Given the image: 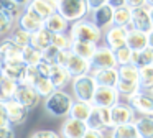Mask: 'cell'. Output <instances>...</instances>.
<instances>
[{
	"label": "cell",
	"mask_w": 153,
	"mask_h": 138,
	"mask_svg": "<svg viewBox=\"0 0 153 138\" xmlns=\"http://www.w3.org/2000/svg\"><path fill=\"white\" fill-rule=\"evenodd\" d=\"M10 122H8V115H7V108H5V104L0 102V128L2 127H8Z\"/></svg>",
	"instance_id": "obj_45"
},
{
	"label": "cell",
	"mask_w": 153,
	"mask_h": 138,
	"mask_svg": "<svg viewBox=\"0 0 153 138\" xmlns=\"http://www.w3.org/2000/svg\"><path fill=\"white\" fill-rule=\"evenodd\" d=\"M119 100H120V94L117 92L115 87H99V85H97L92 105L94 107L112 108L114 105L119 104Z\"/></svg>",
	"instance_id": "obj_8"
},
{
	"label": "cell",
	"mask_w": 153,
	"mask_h": 138,
	"mask_svg": "<svg viewBox=\"0 0 153 138\" xmlns=\"http://www.w3.org/2000/svg\"><path fill=\"white\" fill-rule=\"evenodd\" d=\"M138 84H140V91L142 92H152L153 91V66L140 69Z\"/></svg>",
	"instance_id": "obj_35"
},
{
	"label": "cell",
	"mask_w": 153,
	"mask_h": 138,
	"mask_svg": "<svg viewBox=\"0 0 153 138\" xmlns=\"http://www.w3.org/2000/svg\"><path fill=\"white\" fill-rule=\"evenodd\" d=\"M73 104L74 100L71 94H68L64 91H56L48 99H45V110H46L48 115H51L54 118H68Z\"/></svg>",
	"instance_id": "obj_1"
},
{
	"label": "cell",
	"mask_w": 153,
	"mask_h": 138,
	"mask_svg": "<svg viewBox=\"0 0 153 138\" xmlns=\"http://www.w3.org/2000/svg\"><path fill=\"white\" fill-rule=\"evenodd\" d=\"M89 74L94 77V81H96V84L99 87H117L119 68L117 69H96V71H91Z\"/></svg>",
	"instance_id": "obj_18"
},
{
	"label": "cell",
	"mask_w": 153,
	"mask_h": 138,
	"mask_svg": "<svg viewBox=\"0 0 153 138\" xmlns=\"http://www.w3.org/2000/svg\"><path fill=\"white\" fill-rule=\"evenodd\" d=\"M58 13L69 23L84 20L87 12H91L87 0H58Z\"/></svg>",
	"instance_id": "obj_3"
},
{
	"label": "cell",
	"mask_w": 153,
	"mask_h": 138,
	"mask_svg": "<svg viewBox=\"0 0 153 138\" xmlns=\"http://www.w3.org/2000/svg\"><path fill=\"white\" fill-rule=\"evenodd\" d=\"M66 71L71 74V77H79V76H86L91 72V61H86V59L76 56L74 53H71L69 49V56H68V61L64 64Z\"/></svg>",
	"instance_id": "obj_13"
},
{
	"label": "cell",
	"mask_w": 153,
	"mask_h": 138,
	"mask_svg": "<svg viewBox=\"0 0 153 138\" xmlns=\"http://www.w3.org/2000/svg\"><path fill=\"white\" fill-rule=\"evenodd\" d=\"M132 28L137 30V31L146 33V35L153 30V23H152V18H150L148 7L132 10Z\"/></svg>",
	"instance_id": "obj_14"
},
{
	"label": "cell",
	"mask_w": 153,
	"mask_h": 138,
	"mask_svg": "<svg viewBox=\"0 0 153 138\" xmlns=\"http://www.w3.org/2000/svg\"><path fill=\"white\" fill-rule=\"evenodd\" d=\"M110 115H112V125L119 127V125H127V123H133L137 120V114L132 107L127 104L119 102L117 105H114L110 108Z\"/></svg>",
	"instance_id": "obj_9"
},
{
	"label": "cell",
	"mask_w": 153,
	"mask_h": 138,
	"mask_svg": "<svg viewBox=\"0 0 153 138\" xmlns=\"http://www.w3.org/2000/svg\"><path fill=\"white\" fill-rule=\"evenodd\" d=\"M138 77H140V69L137 68V66L127 64V66H120L119 68V81L138 84Z\"/></svg>",
	"instance_id": "obj_34"
},
{
	"label": "cell",
	"mask_w": 153,
	"mask_h": 138,
	"mask_svg": "<svg viewBox=\"0 0 153 138\" xmlns=\"http://www.w3.org/2000/svg\"><path fill=\"white\" fill-rule=\"evenodd\" d=\"M127 33L128 30L122 28V26H110L109 30H105L104 33V39H105V46L110 48L112 51L127 46Z\"/></svg>",
	"instance_id": "obj_10"
},
{
	"label": "cell",
	"mask_w": 153,
	"mask_h": 138,
	"mask_svg": "<svg viewBox=\"0 0 153 138\" xmlns=\"http://www.w3.org/2000/svg\"><path fill=\"white\" fill-rule=\"evenodd\" d=\"M87 3H89L91 10H96V8H100L104 5H109V0H87Z\"/></svg>",
	"instance_id": "obj_49"
},
{
	"label": "cell",
	"mask_w": 153,
	"mask_h": 138,
	"mask_svg": "<svg viewBox=\"0 0 153 138\" xmlns=\"http://www.w3.org/2000/svg\"><path fill=\"white\" fill-rule=\"evenodd\" d=\"M115 59V53L112 51L107 46H97L96 53H94L92 59H91V71H96V69H117Z\"/></svg>",
	"instance_id": "obj_5"
},
{
	"label": "cell",
	"mask_w": 153,
	"mask_h": 138,
	"mask_svg": "<svg viewBox=\"0 0 153 138\" xmlns=\"http://www.w3.org/2000/svg\"><path fill=\"white\" fill-rule=\"evenodd\" d=\"M0 12L7 13L12 20L18 22L20 16L23 15L25 8H23V7H20L18 3H15L13 0H0Z\"/></svg>",
	"instance_id": "obj_33"
},
{
	"label": "cell",
	"mask_w": 153,
	"mask_h": 138,
	"mask_svg": "<svg viewBox=\"0 0 153 138\" xmlns=\"http://www.w3.org/2000/svg\"><path fill=\"white\" fill-rule=\"evenodd\" d=\"M148 48L153 49V30L148 33Z\"/></svg>",
	"instance_id": "obj_52"
},
{
	"label": "cell",
	"mask_w": 153,
	"mask_h": 138,
	"mask_svg": "<svg viewBox=\"0 0 153 138\" xmlns=\"http://www.w3.org/2000/svg\"><path fill=\"white\" fill-rule=\"evenodd\" d=\"M69 36L73 41H82V43H91V45L99 46L100 38H102V31L92 22L81 20V22H76L71 25Z\"/></svg>",
	"instance_id": "obj_2"
},
{
	"label": "cell",
	"mask_w": 153,
	"mask_h": 138,
	"mask_svg": "<svg viewBox=\"0 0 153 138\" xmlns=\"http://www.w3.org/2000/svg\"><path fill=\"white\" fill-rule=\"evenodd\" d=\"M13 2H15V3H18L20 7H23V8H27V7L30 5L31 0H13Z\"/></svg>",
	"instance_id": "obj_51"
},
{
	"label": "cell",
	"mask_w": 153,
	"mask_h": 138,
	"mask_svg": "<svg viewBox=\"0 0 153 138\" xmlns=\"http://www.w3.org/2000/svg\"><path fill=\"white\" fill-rule=\"evenodd\" d=\"M146 7H148V8H153V0H146Z\"/></svg>",
	"instance_id": "obj_53"
},
{
	"label": "cell",
	"mask_w": 153,
	"mask_h": 138,
	"mask_svg": "<svg viewBox=\"0 0 153 138\" xmlns=\"http://www.w3.org/2000/svg\"><path fill=\"white\" fill-rule=\"evenodd\" d=\"M53 45V33L48 31L46 28H41L40 31L33 33L31 35V39H30V46L35 49H38V51L43 53L46 48H50V46Z\"/></svg>",
	"instance_id": "obj_22"
},
{
	"label": "cell",
	"mask_w": 153,
	"mask_h": 138,
	"mask_svg": "<svg viewBox=\"0 0 153 138\" xmlns=\"http://www.w3.org/2000/svg\"><path fill=\"white\" fill-rule=\"evenodd\" d=\"M59 54H61V49L54 48L51 45L50 48H46L41 53V61L50 64V66H59Z\"/></svg>",
	"instance_id": "obj_37"
},
{
	"label": "cell",
	"mask_w": 153,
	"mask_h": 138,
	"mask_svg": "<svg viewBox=\"0 0 153 138\" xmlns=\"http://www.w3.org/2000/svg\"><path fill=\"white\" fill-rule=\"evenodd\" d=\"M50 81L53 82L56 91H63V87H66L69 82H73V77L66 71V68H63V66H53L51 68V74H50Z\"/></svg>",
	"instance_id": "obj_21"
},
{
	"label": "cell",
	"mask_w": 153,
	"mask_h": 138,
	"mask_svg": "<svg viewBox=\"0 0 153 138\" xmlns=\"http://www.w3.org/2000/svg\"><path fill=\"white\" fill-rule=\"evenodd\" d=\"M107 138H140V137H138L135 123H127V125L114 127L112 131H110V137Z\"/></svg>",
	"instance_id": "obj_30"
},
{
	"label": "cell",
	"mask_w": 153,
	"mask_h": 138,
	"mask_svg": "<svg viewBox=\"0 0 153 138\" xmlns=\"http://www.w3.org/2000/svg\"><path fill=\"white\" fill-rule=\"evenodd\" d=\"M45 28L48 31H51L53 35H61V33H66L69 30V22L66 18L59 15V13H53L50 18L45 20Z\"/></svg>",
	"instance_id": "obj_23"
},
{
	"label": "cell",
	"mask_w": 153,
	"mask_h": 138,
	"mask_svg": "<svg viewBox=\"0 0 153 138\" xmlns=\"http://www.w3.org/2000/svg\"><path fill=\"white\" fill-rule=\"evenodd\" d=\"M17 23H18V28L25 30V31L30 33V35L40 31L41 28H45V20L41 18V16H38L36 13L30 8H25L23 15L20 16V20H18Z\"/></svg>",
	"instance_id": "obj_12"
},
{
	"label": "cell",
	"mask_w": 153,
	"mask_h": 138,
	"mask_svg": "<svg viewBox=\"0 0 153 138\" xmlns=\"http://www.w3.org/2000/svg\"><path fill=\"white\" fill-rule=\"evenodd\" d=\"M132 64L137 66L138 69L153 66V49L145 48L142 51H135L133 53V58H132Z\"/></svg>",
	"instance_id": "obj_29"
},
{
	"label": "cell",
	"mask_w": 153,
	"mask_h": 138,
	"mask_svg": "<svg viewBox=\"0 0 153 138\" xmlns=\"http://www.w3.org/2000/svg\"><path fill=\"white\" fill-rule=\"evenodd\" d=\"M71 87H73V92H74L76 100L92 104L94 94H96V89H97V84H96V81H94V77L91 74L74 77L73 82H71Z\"/></svg>",
	"instance_id": "obj_4"
},
{
	"label": "cell",
	"mask_w": 153,
	"mask_h": 138,
	"mask_svg": "<svg viewBox=\"0 0 153 138\" xmlns=\"http://www.w3.org/2000/svg\"><path fill=\"white\" fill-rule=\"evenodd\" d=\"M31 85H33L35 91L40 94L41 99H48L53 92H56V87H54L53 82L50 81V77H43V76H40Z\"/></svg>",
	"instance_id": "obj_31"
},
{
	"label": "cell",
	"mask_w": 153,
	"mask_h": 138,
	"mask_svg": "<svg viewBox=\"0 0 153 138\" xmlns=\"http://www.w3.org/2000/svg\"><path fill=\"white\" fill-rule=\"evenodd\" d=\"M125 2H127V7H128V8H132V10L146 7V0H125Z\"/></svg>",
	"instance_id": "obj_48"
},
{
	"label": "cell",
	"mask_w": 153,
	"mask_h": 138,
	"mask_svg": "<svg viewBox=\"0 0 153 138\" xmlns=\"http://www.w3.org/2000/svg\"><path fill=\"white\" fill-rule=\"evenodd\" d=\"M91 22L102 31V30H109L114 25V8L110 5H104L100 8L92 10V18Z\"/></svg>",
	"instance_id": "obj_17"
},
{
	"label": "cell",
	"mask_w": 153,
	"mask_h": 138,
	"mask_svg": "<svg viewBox=\"0 0 153 138\" xmlns=\"http://www.w3.org/2000/svg\"><path fill=\"white\" fill-rule=\"evenodd\" d=\"M97 46L96 45H91V43H82V41H73L71 45V53H74L76 56L86 59V61H91L96 53Z\"/></svg>",
	"instance_id": "obj_27"
},
{
	"label": "cell",
	"mask_w": 153,
	"mask_h": 138,
	"mask_svg": "<svg viewBox=\"0 0 153 138\" xmlns=\"http://www.w3.org/2000/svg\"><path fill=\"white\" fill-rule=\"evenodd\" d=\"M22 61L25 66H36L38 62H41V51L27 46V48L22 49Z\"/></svg>",
	"instance_id": "obj_36"
},
{
	"label": "cell",
	"mask_w": 153,
	"mask_h": 138,
	"mask_svg": "<svg viewBox=\"0 0 153 138\" xmlns=\"http://www.w3.org/2000/svg\"><path fill=\"white\" fill-rule=\"evenodd\" d=\"M71 45H73V39H71L69 35L66 33H61V35H53V46L61 51H68L71 49Z\"/></svg>",
	"instance_id": "obj_40"
},
{
	"label": "cell",
	"mask_w": 153,
	"mask_h": 138,
	"mask_svg": "<svg viewBox=\"0 0 153 138\" xmlns=\"http://www.w3.org/2000/svg\"><path fill=\"white\" fill-rule=\"evenodd\" d=\"M30 138H61V137L53 130H36L30 135Z\"/></svg>",
	"instance_id": "obj_43"
},
{
	"label": "cell",
	"mask_w": 153,
	"mask_h": 138,
	"mask_svg": "<svg viewBox=\"0 0 153 138\" xmlns=\"http://www.w3.org/2000/svg\"><path fill=\"white\" fill-rule=\"evenodd\" d=\"M40 77V72H38L36 66H27V69H25V84H33L36 79Z\"/></svg>",
	"instance_id": "obj_42"
},
{
	"label": "cell",
	"mask_w": 153,
	"mask_h": 138,
	"mask_svg": "<svg viewBox=\"0 0 153 138\" xmlns=\"http://www.w3.org/2000/svg\"><path fill=\"white\" fill-rule=\"evenodd\" d=\"M2 66H4V64H2V61H0V71H2Z\"/></svg>",
	"instance_id": "obj_55"
},
{
	"label": "cell",
	"mask_w": 153,
	"mask_h": 138,
	"mask_svg": "<svg viewBox=\"0 0 153 138\" xmlns=\"http://www.w3.org/2000/svg\"><path fill=\"white\" fill-rule=\"evenodd\" d=\"M0 61L2 64H17L22 61V48H18L10 38H5L0 41Z\"/></svg>",
	"instance_id": "obj_11"
},
{
	"label": "cell",
	"mask_w": 153,
	"mask_h": 138,
	"mask_svg": "<svg viewBox=\"0 0 153 138\" xmlns=\"http://www.w3.org/2000/svg\"><path fill=\"white\" fill-rule=\"evenodd\" d=\"M150 94H152V95H153V91H152V92H150Z\"/></svg>",
	"instance_id": "obj_56"
},
{
	"label": "cell",
	"mask_w": 153,
	"mask_h": 138,
	"mask_svg": "<svg viewBox=\"0 0 153 138\" xmlns=\"http://www.w3.org/2000/svg\"><path fill=\"white\" fill-rule=\"evenodd\" d=\"M112 26H122L130 30L132 28V8L122 7V8L114 10V25Z\"/></svg>",
	"instance_id": "obj_28"
},
{
	"label": "cell",
	"mask_w": 153,
	"mask_h": 138,
	"mask_svg": "<svg viewBox=\"0 0 153 138\" xmlns=\"http://www.w3.org/2000/svg\"><path fill=\"white\" fill-rule=\"evenodd\" d=\"M86 131H87L86 122L74 120L71 117L64 118L63 125H61V138H84Z\"/></svg>",
	"instance_id": "obj_15"
},
{
	"label": "cell",
	"mask_w": 153,
	"mask_h": 138,
	"mask_svg": "<svg viewBox=\"0 0 153 138\" xmlns=\"http://www.w3.org/2000/svg\"><path fill=\"white\" fill-rule=\"evenodd\" d=\"M150 10V18H152V23H153V8H148Z\"/></svg>",
	"instance_id": "obj_54"
},
{
	"label": "cell",
	"mask_w": 153,
	"mask_h": 138,
	"mask_svg": "<svg viewBox=\"0 0 153 138\" xmlns=\"http://www.w3.org/2000/svg\"><path fill=\"white\" fill-rule=\"evenodd\" d=\"M13 23L15 20H12L7 13L0 12V35H8V31L13 28Z\"/></svg>",
	"instance_id": "obj_41"
},
{
	"label": "cell",
	"mask_w": 153,
	"mask_h": 138,
	"mask_svg": "<svg viewBox=\"0 0 153 138\" xmlns=\"http://www.w3.org/2000/svg\"><path fill=\"white\" fill-rule=\"evenodd\" d=\"M127 46H128L133 53L148 48V35L130 28L128 33H127Z\"/></svg>",
	"instance_id": "obj_20"
},
{
	"label": "cell",
	"mask_w": 153,
	"mask_h": 138,
	"mask_svg": "<svg viewBox=\"0 0 153 138\" xmlns=\"http://www.w3.org/2000/svg\"><path fill=\"white\" fill-rule=\"evenodd\" d=\"M84 138H105V133L100 130H94V128H87Z\"/></svg>",
	"instance_id": "obj_46"
},
{
	"label": "cell",
	"mask_w": 153,
	"mask_h": 138,
	"mask_svg": "<svg viewBox=\"0 0 153 138\" xmlns=\"http://www.w3.org/2000/svg\"><path fill=\"white\" fill-rule=\"evenodd\" d=\"M13 99H15V100H18L22 105H25L28 110H31V108L38 107V104H40V100H41L40 94L35 91L33 85L25 84V82L18 84L17 92H15V97H13Z\"/></svg>",
	"instance_id": "obj_7"
},
{
	"label": "cell",
	"mask_w": 153,
	"mask_h": 138,
	"mask_svg": "<svg viewBox=\"0 0 153 138\" xmlns=\"http://www.w3.org/2000/svg\"><path fill=\"white\" fill-rule=\"evenodd\" d=\"M51 68H53V66L46 64V62H43V61L36 64L38 72H40V76H43V77H50V74H51Z\"/></svg>",
	"instance_id": "obj_44"
},
{
	"label": "cell",
	"mask_w": 153,
	"mask_h": 138,
	"mask_svg": "<svg viewBox=\"0 0 153 138\" xmlns=\"http://www.w3.org/2000/svg\"><path fill=\"white\" fill-rule=\"evenodd\" d=\"M133 123L140 138H153V117H137Z\"/></svg>",
	"instance_id": "obj_32"
},
{
	"label": "cell",
	"mask_w": 153,
	"mask_h": 138,
	"mask_svg": "<svg viewBox=\"0 0 153 138\" xmlns=\"http://www.w3.org/2000/svg\"><path fill=\"white\" fill-rule=\"evenodd\" d=\"M92 104H87V102H81V100H74L73 107H71L69 117L74 120H81V122H87L92 114Z\"/></svg>",
	"instance_id": "obj_25"
},
{
	"label": "cell",
	"mask_w": 153,
	"mask_h": 138,
	"mask_svg": "<svg viewBox=\"0 0 153 138\" xmlns=\"http://www.w3.org/2000/svg\"><path fill=\"white\" fill-rule=\"evenodd\" d=\"M0 138H15V131L12 128V125L0 128Z\"/></svg>",
	"instance_id": "obj_47"
},
{
	"label": "cell",
	"mask_w": 153,
	"mask_h": 138,
	"mask_svg": "<svg viewBox=\"0 0 153 138\" xmlns=\"http://www.w3.org/2000/svg\"><path fill=\"white\" fill-rule=\"evenodd\" d=\"M5 108H7V115H8V122L10 125H22L27 122L28 118V108L25 105H22L18 100L12 99V100L5 102Z\"/></svg>",
	"instance_id": "obj_16"
},
{
	"label": "cell",
	"mask_w": 153,
	"mask_h": 138,
	"mask_svg": "<svg viewBox=\"0 0 153 138\" xmlns=\"http://www.w3.org/2000/svg\"><path fill=\"white\" fill-rule=\"evenodd\" d=\"M18 84L10 79H7L2 72H0V102L5 104V102L12 100L15 97V92H17Z\"/></svg>",
	"instance_id": "obj_26"
},
{
	"label": "cell",
	"mask_w": 153,
	"mask_h": 138,
	"mask_svg": "<svg viewBox=\"0 0 153 138\" xmlns=\"http://www.w3.org/2000/svg\"><path fill=\"white\" fill-rule=\"evenodd\" d=\"M115 53V59H117V64L120 66H127V64H132V58H133V51L128 48V46H123V48L117 49Z\"/></svg>",
	"instance_id": "obj_39"
},
{
	"label": "cell",
	"mask_w": 153,
	"mask_h": 138,
	"mask_svg": "<svg viewBox=\"0 0 153 138\" xmlns=\"http://www.w3.org/2000/svg\"><path fill=\"white\" fill-rule=\"evenodd\" d=\"M128 105L135 110V114H140V117H153V95L150 92L140 91L128 99Z\"/></svg>",
	"instance_id": "obj_6"
},
{
	"label": "cell",
	"mask_w": 153,
	"mask_h": 138,
	"mask_svg": "<svg viewBox=\"0 0 153 138\" xmlns=\"http://www.w3.org/2000/svg\"><path fill=\"white\" fill-rule=\"evenodd\" d=\"M25 69H27V66L23 62H17V64H4L0 72L7 79H10V81L22 84L25 81Z\"/></svg>",
	"instance_id": "obj_24"
},
{
	"label": "cell",
	"mask_w": 153,
	"mask_h": 138,
	"mask_svg": "<svg viewBox=\"0 0 153 138\" xmlns=\"http://www.w3.org/2000/svg\"><path fill=\"white\" fill-rule=\"evenodd\" d=\"M10 39L12 43H15V45L18 46V48H27V46H30V39H31V35L30 33H27L25 30H15L13 33L10 35Z\"/></svg>",
	"instance_id": "obj_38"
},
{
	"label": "cell",
	"mask_w": 153,
	"mask_h": 138,
	"mask_svg": "<svg viewBox=\"0 0 153 138\" xmlns=\"http://www.w3.org/2000/svg\"><path fill=\"white\" fill-rule=\"evenodd\" d=\"M27 8L33 10L38 16H41L43 20L50 18L53 13H56L58 10V0H31L30 5Z\"/></svg>",
	"instance_id": "obj_19"
},
{
	"label": "cell",
	"mask_w": 153,
	"mask_h": 138,
	"mask_svg": "<svg viewBox=\"0 0 153 138\" xmlns=\"http://www.w3.org/2000/svg\"><path fill=\"white\" fill-rule=\"evenodd\" d=\"M109 5L114 10H117V8H122V7H127V2L125 0H109Z\"/></svg>",
	"instance_id": "obj_50"
}]
</instances>
